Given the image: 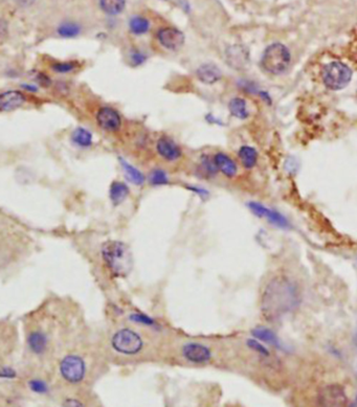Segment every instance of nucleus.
Listing matches in <instances>:
<instances>
[{"label":"nucleus","mask_w":357,"mask_h":407,"mask_svg":"<svg viewBox=\"0 0 357 407\" xmlns=\"http://www.w3.org/2000/svg\"><path fill=\"white\" fill-rule=\"evenodd\" d=\"M108 268L114 276H126L132 267V256L122 242H107L102 251Z\"/></svg>","instance_id":"2"},{"label":"nucleus","mask_w":357,"mask_h":407,"mask_svg":"<svg viewBox=\"0 0 357 407\" xmlns=\"http://www.w3.org/2000/svg\"><path fill=\"white\" fill-rule=\"evenodd\" d=\"M128 194H129L128 187L122 182H113L110 187V191H109L110 199L115 206L121 205V203L127 198Z\"/></svg>","instance_id":"20"},{"label":"nucleus","mask_w":357,"mask_h":407,"mask_svg":"<svg viewBox=\"0 0 357 407\" xmlns=\"http://www.w3.org/2000/svg\"><path fill=\"white\" fill-rule=\"evenodd\" d=\"M112 345L117 352L133 355L140 351V348L142 347V340L135 332L124 329L115 333L112 338Z\"/></svg>","instance_id":"5"},{"label":"nucleus","mask_w":357,"mask_h":407,"mask_svg":"<svg viewBox=\"0 0 357 407\" xmlns=\"http://www.w3.org/2000/svg\"><path fill=\"white\" fill-rule=\"evenodd\" d=\"M214 160L216 165L220 172H222L224 175L228 178H233L237 175L238 168L236 162L226 154L219 152L214 156Z\"/></svg>","instance_id":"16"},{"label":"nucleus","mask_w":357,"mask_h":407,"mask_svg":"<svg viewBox=\"0 0 357 407\" xmlns=\"http://www.w3.org/2000/svg\"><path fill=\"white\" fill-rule=\"evenodd\" d=\"M355 345H356V347H357V332H356V334H355Z\"/></svg>","instance_id":"37"},{"label":"nucleus","mask_w":357,"mask_h":407,"mask_svg":"<svg viewBox=\"0 0 357 407\" xmlns=\"http://www.w3.org/2000/svg\"><path fill=\"white\" fill-rule=\"evenodd\" d=\"M125 0H100L102 10L109 15L120 14L125 8Z\"/></svg>","instance_id":"23"},{"label":"nucleus","mask_w":357,"mask_h":407,"mask_svg":"<svg viewBox=\"0 0 357 407\" xmlns=\"http://www.w3.org/2000/svg\"><path fill=\"white\" fill-rule=\"evenodd\" d=\"M75 68H76V64L74 62H60V63H55L51 65V69L55 72H60V73L70 72Z\"/></svg>","instance_id":"30"},{"label":"nucleus","mask_w":357,"mask_h":407,"mask_svg":"<svg viewBox=\"0 0 357 407\" xmlns=\"http://www.w3.org/2000/svg\"><path fill=\"white\" fill-rule=\"evenodd\" d=\"M14 2L22 8H27L31 7L35 3V0H14Z\"/></svg>","instance_id":"35"},{"label":"nucleus","mask_w":357,"mask_h":407,"mask_svg":"<svg viewBox=\"0 0 357 407\" xmlns=\"http://www.w3.org/2000/svg\"><path fill=\"white\" fill-rule=\"evenodd\" d=\"M238 156H239L240 162L245 169H253L258 162V152L249 146L241 147L238 152Z\"/></svg>","instance_id":"19"},{"label":"nucleus","mask_w":357,"mask_h":407,"mask_svg":"<svg viewBox=\"0 0 357 407\" xmlns=\"http://www.w3.org/2000/svg\"><path fill=\"white\" fill-rule=\"evenodd\" d=\"M252 334L262 342H265L267 344L274 345L276 347H281V342L277 334L272 331L269 328L265 327H257L252 331Z\"/></svg>","instance_id":"18"},{"label":"nucleus","mask_w":357,"mask_h":407,"mask_svg":"<svg viewBox=\"0 0 357 407\" xmlns=\"http://www.w3.org/2000/svg\"><path fill=\"white\" fill-rule=\"evenodd\" d=\"M150 182L154 186H162L168 183V176L163 170H154L150 174Z\"/></svg>","instance_id":"27"},{"label":"nucleus","mask_w":357,"mask_h":407,"mask_svg":"<svg viewBox=\"0 0 357 407\" xmlns=\"http://www.w3.org/2000/svg\"><path fill=\"white\" fill-rule=\"evenodd\" d=\"M157 38L160 44L169 50H178L185 44V35L174 27L162 28Z\"/></svg>","instance_id":"9"},{"label":"nucleus","mask_w":357,"mask_h":407,"mask_svg":"<svg viewBox=\"0 0 357 407\" xmlns=\"http://www.w3.org/2000/svg\"><path fill=\"white\" fill-rule=\"evenodd\" d=\"M60 371L64 379L72 383H78L84 377L85 364L80 357L69 355L62 360L60 364Z\"/></svg>","instance_id":"6"},{"label":"nucleus","mask_w":357,"mask_h":407,"mask_svg":"<svg viewBox=\"0 0 357 407\" xmlns=\"http://www.w3.org/2000/svg\"><path fill=\"white\" fill-rule=\"evenodd\" d=\"M353 77L352 69L341 61H333L326 64L322 70V80L327 88L338 91L350 84Z\"/></svg>","instance_id":"4"},{"label":"nucleus","mask_w":357,"mask_h":407,"mask_svg":"<svg viewBox=\"0 0 357 407\" xmlns=\"http://www.w3.org/2000/svg\"><path fill=\"white\" fill-rule=\"evenodd\" d=\"M24 102L25 98L21 92L11 90L2 95V98H0V107H2L3 111L10 112L22 106Z\"/></svg>","instance_id":"14"},{"label":"nucleus","mask_w":357,"mask_h":407,"mask_svg":"<svg viewBox=\"0 0 357 407\" xmlns=\"http://www.w3.org/2000/svg\"><path fill=\"white\" fill-rule=\"evenodd\" d=\"M47 344L46 336L40 332H34L28 336V345L35 354H42Z\"/></svg>","instance_id":"21"},{"label":"nucleus","mask_w":357,"mask_h":407,"mask_svg":"<svg viewBox=\"0 0 357 407\" xmlns=\"http://www.w3.org/2000/svg\"><path fill=\"white\" fill-rule=\"evenodd\" d=\"M81 28L78 24L73 22H65L58 28V34L64 38H73L80 34Z\"/></svg>","instance_id":"26"},{"label":"nucleus","mask_w":357,"mask_h":407,"mask_svg":"<svg viewBox=\"0 0 357 407\" xmlns=\"http://www.w3.org/2000/svg\"><path fill=\"white\" fill-rule=\"evenodd\" d=\"M356 402H357V396H356Z\"/></svg>","instance_id":"38"},{"label":"nucleus","mask_w":357,"mask_h":407,"mask_svg":"<svg viewBox=\"0 0 357 407\" xmlns=\"http://www.w3.org/2000/svg\"><path fill=\"white\" fill-rule=\"evenodd\" d=\"M302 301L297 284L286 275H277L266 284L261 295V312L266 321L275 322L299 308Z\"/></svg>","instance_id":"1"},{"label":"nucleus","mask_w":357,"mask_h":407,"mask_svg":"<svg viewBox=\"0 0 357 407\" xmlns=\"http://www.w3.org/2000/svg\"><path fill=\"white\" fill-rule=\"evenodd\" d=\"M146 58H147V57H146V54H145V53H142L141 51L134 50V51H132V52H131V55H130V60H131V62H132V64H133V65L137 66V65H140V64H142V63L145 62Z\"/></svg>","instance_id":"33"},{"label":"nucleus","mask_w":357,"mask_h":407,"mask_svg":"<svg viewBox=\"0 0 357 407\" xmlns=\"http://www.w3.org/2000/svg\"><path fill=\"white\" fill-rule=\"evenodd\" d=\"M290 62L289 49L284 44L276 42L265 48L261 59V67L267 73L279 76L288 69Z\"/></svg>","instance_id":"3"},{"label":"nucleus","mask_w":357,"mask_h":407,"mask_svg":"<svg viewBox=\"0 0 357 407\" xmlns=\"http://www.w3.org/2000/svg\"><path fill=\"white\" fill-rule=\"evenodd\" d=\"M248 208L257 217H260V218L265 217L272 224H274L280 228H283V229L289 228L288 220L281 213H279L275 210H271L269 208H266L263 205H261V203L255 202V201H252L248 203Z\"/></svg>","instance_id":"8"},{"label":"nucleus","mask_w":357,"mask_h":407,"mask_svg":"<svg viewBox=\"0 0 357 407\" xmlns=\"http://www.w3.org/2000/svg\"><path fill=\"white\" fill-rule=\"evenodd\" d=\"M16 376V373L13 368L11 367H3L2 369V377L3 378H14Z\"/></svg>","instance_id":"34"},{"label":"nucleus","mask_w":357,"mask_h":407,"mask_svg":"<svg viewBox=\"0 0 357 407\" xmlns=\"http://www.w3.org/2000/svg\"><path fill=\"white\" fill-rule=\"evenodd\" d=\"M318 402L324 406H344L347 404L348 398L343 386L331 384L318 392Z\"/></svg>","instance_id":"7"},{"label":"nucleus","mask_w":357,"mask_h":407,"mask_svg":"<svg viewBox=\"0 0 357 407\" xmlns=\"http://www.w3.org/2000/svg\"><path fill=\"white\" fill-rule=\"evenodd\" d=\"M229 112L235 118L239 120H246L249 116V109L246 101L242 98H234L228 104Z\"/></svg>","instance_id":"17"},{"label":"nucleus","mask_w":357,"mask_h":407,"mask_svg":"<svg viewBox=\"0 0 357 407\" xmlns=\"http://www.w3.org/2000/svg\"><path fill=\"white\" fill-rule=\"evenodd\" d=\"M156 149L159 155L169 161L176 160L182 155V150L180 149V147L172 139L167 137H162L157 141Z\"/></svg>","instance_id":"13"},{"label":"nucleus","mask_w":357,"mask_h":407,"mask_svg":"<svg viewBox=\"0 0 357 407\" xmlns=\"http://www.w3.org/2000/svg\"><path fill=\"white\" fill-rule=\"evenodd\" d=\"M197 77L204 84H214L222 78V73L215 64L206 63L197 69Z\"/></svg>","instance_id":"15"},{"label":"nucleus","mask_w":357,"mask_h":407,"mask_svg":"<svg viewBox=\"0 0 357 407\" xmlns=\"http://www.w3.org/2000/svg\"><path fill=\"white\" fill-rule=\"evenodd\" d=\"M201 166L207 174H209V175H215V174L219 171L216 165L215 160H211L207 156L202 157Z\"/></svg>","instance_id":"29"},{"label":"nucleus","mask_w":357,"mask_h":407,"mask_svg":"<svg viewBox=\"0 0 357 407\" xmlns=\"http://www.w3.org/2000/svg\"><path fill=\"white\" fill-rule=\"evenodd\" d=\"M73 140L78 146L89 147L93 143V135L84 128H78L73 133Z\"/></svg>","instance_id":"24"},{"label":"nucleus","mask_w":357,"mask_h":407,"mask_svg":"<svg viewBox=\"0 0 357 407\" xmlns=\"http://www.w3.org/2000/svg\"><path fill=\"white\" fill-rule=\"evenodd\" d=\"M70 401H72V403H69L68 401H66L65 405H67V406H82V404L79 403L78 401H74V400H70Z\"/></svg>","instance_id":"36"},{"label":"nucleus","mask_w":357,"mask_h":407,"mask_svg":"<svg viewBox=\"0 0 357 407\" xmlns=\"http://www.w3.org/2000/svg\"><path fill=\"white\" fill-rule=\"evenodd\" d=\"M97 121L99 126L109 132H113L120 129L121 127V116L118 113L109 107L101 108L97 114Z\"/></svg>","instance_id":"10"},{"label":"nucleus","mask_w":357,"mask_h":407,"mask_svg":"<svg viewBox=\"0 0 357 407\" xmlns=\"http://www.w3.org/2000/svg\"><path fill=\"white\" fill-rule=\"evenodd\" d=\"M130 30L135 35H142L149 30V21L140 16H135L131 18L129 22Z\"/></svg>","instance_id":"25"},{"label":"nucleus","mask_w":357,"mask_h":407,"mask_svg":"<svg viewBox=\"0 0 357 407\" xmlns=\"http://www.w3.org/2000/svg\"><path fill=\"white\" fill-rule=\"evenodd\" d=\"M28 385L33 392H35L37 394H45L48 391L46 383L41 380H32V381H29Z\"/></svg>","instance_id":"31"},{"label":"nucleus","mask_w":357,"mask_h":407,"mask_svg":"<svg viewBox=\"0 0 357 407\" xmlns=\"http://www.w3.org/2000/svg\"><path fill=\"white\" fill-rule=\"evenodd\" d=\"M121 164L124 169V172L126 174V176L128 178L129 181H131L132 183L136 184V186H141L145 181V177L133 165L129 164L127 161H125L124 159L121 158Z\"/></svg>","instance_id":"22"},{"label":"nucleus","mask_w":357,"mask_h":407,"mask_svg":"<svg viewBox=\"0 0 357 407\" xmlns=\"http://www.w3.org/2000/svg\"><path fill=\"white\" fill-rule=\"evenodd\" d=\"M226 55L229 65H231L234 68H237V70L244 68L248 62V52L243 46L240 45L230 46L226 51Z\"/></svg>","instance_id":"12"},{"label":"nucleus","mask_w":357,"mask_h":407,"mask_svg":"<svg viewBox=\"0 0 357 407\" xmlns=\"http://www.w3.org/2000/svg\"><path fill=\"white\" fill-rule=\"evenodd\" d=\"M130 319L133 322L139 323V324H144V325H149V326H153L154 325V321L152 318L148 317L144 314H132L130 316Z\"/></svg>","instance_id":"32"},{"label":"nucleus","mask_w":357,"mask_h":407,"mask_svg":"<svg viewBox=\"0 0 357 407\" xmlns=\"http://www.w3.org/2000/svg\"><path fill=\"white\" fill-rule=\"evenodd\" d=\"M246 344L252 348L253 351L259 353L260 355H262V356H270V351L267 350V348L261 342H259L257 340V338L256 339H253V338L247 339L246 340Z\"/></svg>","instance_id":"28"},{"label":"nucleus","mask_w":357,"mask_h":407,"mask_svg":"<svg viewBox=\"0 0 357 407\" xmlns=\"http://www.w3.org/2000/svg\"><path fill=\"white\" fill-rule=\"evenodd\" d=\"M184 356L195 363H202L210 360L211 352L206 346L199 343H188L184 346Z\"/></svg>","instance_id":"11"}]
</instances>
